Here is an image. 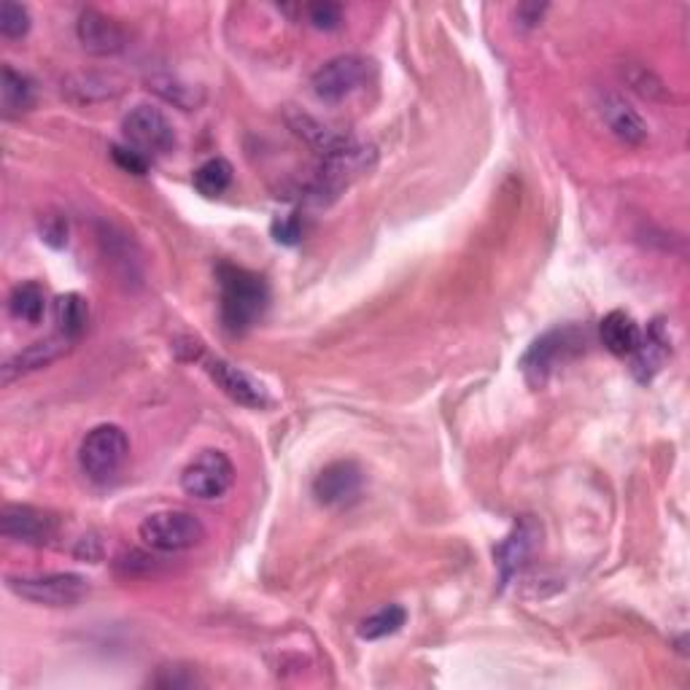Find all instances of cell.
Masks as SVG:
<instances>
[{
	"instance_id": "f546056e",
	"label": "cell",
	"mask_w": 690,
	"mask_h": 690,
	"mask_svg": "<svg viewBox=\"0 0 690 690\" xmlns=\"http://www.w3.org/2000/svg\"><path fill=\"white\" fill-rule=\"evenodd\" d=\"M545 11H548L545 3H523L518 6L515 17L523 28H536V24L542 22V14H545Z\"/></svg>"
},
{
	"instance_id": "83f0119b",
	"label": "cell",
	"mask_w": 690,
	"mask_h": 690,
	"mask_svg": "<svg viewBox=\"0 0 690 690\" xmlns=\"http://www.w3.org/2000/svg\"><path fill=\"white\" fill-rule=\"evenodd\" d=\"M111 157L121 170L136 172V176H144V172L149 170V157H144L140 151L130 149V146H114Z\"/></svg>"
},
{
	"instance_id": "603a6c76",
	"label": "cell",
	"mask_w": 690,
	"mask_h": 690,
	"mask_svg": "<svg viewBox=\"0 0 690 690\" xmlns=\"http://www.w3.org/2000/svg\"><path fill=\"white\" fill-rule=\"evenodd\" d=\"M405 621H407L405 607L386 604V607H381L378 612H373L369 618H364L359 625V637L369 639V642H373V639L392 637V634H397L402 625H405Z\"/></svg>"
},
{
	"instance_id": "7c38bea8",
	"label": "cell",
	"mask_w": 690,
	"mask_h": 690,
	"mask_svg": "<svg viewBox=\"0 0 690 690\" xmlns=\"http://www.w3.org/2000/svg\"><path fill=\"white\" fill-rule=\"evenodd\" d=\"M76 33H79V43L89 55L98 57L119 55L121 49L127 47L125 28H121L117 19H111L98 9H87L85 14L79 17Z\"/></svg>"
},
{
	"instance_id": "484cf974",
	"label": "cell",
	"mask_w": 690,
	"mask_h": 690,
	"mask_svg": "<svg viewBox=\"0 0 690 690\" xmlns=\"http://www.w3.org/2000/svg\"><path fill=\"white\" fill-rule=\"evenodd\" d=\"M308 22L316 30H335L343 22V6L341 3H310L308 6Z\"/></svg>"
},
{
	"instance_id": "277c9868",
	"label": "cell",
	"mask_w": 690,
	"mask_h": 690,
	"mask_svg": "<svg viewBox=\"0 0 690 690\" xmlns=\"http://www.w3.org/2000/svg\"><path fill=\"white\" fill-rule=\"evenodd\" d=\"M373 165H375L373 146L354 144V140L343 138L335 149L324 155V165L316 178V195L324 197V191H327V195H337L341 189L351 187L356 178H362Z\"/></svg>"
},
{
	"instance_id": "e0dca14e",
	"label": "cell",
	"mask_w": 690,
	"mask_h": 690,
	"mask_svg": "<svg viewBox=\"0 0 690 690\" xmlns=\"http://www.w3.org/2000/svg\"><path fill=\"white\" fill-rule=\"evenodd\" d=\"M599 335H602L604 348L615 356H631L642 341V329H639L634 316L625 310L607 313L599 324Z\"/></svg>"
},
{
	"instance_id": "52a82bcc",
	"label": "cell",
	"mask_w": 690,
	"mask_h": 690,
	"mask_svg": "<svg viewBox=\"0 0 690 690\" xmlns=\"http://www.w3.org/2000/svg\"><path fill=\"white\" fill-rule=\"evenodd\" d=\"M121 132L130 149L144 157H159L176 149V130L170 119L155 106H136L121 121Z\"/></svg>"
},
{
	"instance_id": "9c48e42d",
	"label": "cell",
	"mask_w": 690,
	"mask_h": 690,
	"mask_svg": "<svg viewBox=\"0 0 690 690\" xmlns=\"http://www.w3.org/2000/svg\"><path fill=\"white\" fill-rule=\"evenodd\" d=\"M369 62L364 57L343 55L335 60L324 62L322 68L313 73V92L324 103H341V100L354 95L364 81H367Z\"/></svg>"
},
{
	"instance_id": "ac0fdd59",
	"label": "cell",
	"mask_w": 690,
	"mask_h": 690,
	"mask_svg": "<svg viewBox=\"0 0 690 690\" xmlns=\"http://www.w3.org/2000/svg\"><path fill=\"white\" fill-rule=\"evenodd\" d=\"M532 548H534L532 523L521 521L513 529V534H510L507 540H504L502 545L496 548V564H500L502 583L504 585H507L510 578H513V574L521 570L523 564H526V559H529V553H532Z\"/></svg>"
},
{
	"instance_id": "ffe728a7",
	"label": "cell",
	"mask_w": 690,
	"mask_h": 690,
	"mask_svg": "<svg viewBox=\"0 0 690 690\" xmlns=\"http://www.w3.org/2000/svg\"><path fill=\"white\" fill-rule=\"evenodd\" d=\"M87 318H89V308H87V299L81 294H62L57 297L55 303V322H57V332L62 337H68L70 343H76L81 337V332L87 329Z\"/></svg>"
},
{
	"instance_id": "8fae6325",
	"label": "cell",
	"mask_w": 690,
	"mask_h": 690,
	"mask_svg": "<svg viewBox=\"0 0 690 690\" xmlns=\"http://www.w3.org/2000/svg\"><path fill=\"white\" fill-rule=\"evenodd\" d=\"M362 466L351 462V459H343V462H332L318 472L316 481H313V494L327 507H343V504L354 502L362 494Z\"/></svg>"
},
{
	"instance_id": "d6986e66",
	"label": "cell",
	"mask_w": 690,
	"mask_h": 690,
	"mask_svg": "<svg viewBox=\"0 0 690 690\" xmlns=\"http://www.w3.org/2000/svg\"><path fill=\"white\" fill-rule=\"evenodd\" d=\"M36 103L33 81L24 73H19L11 66H3V81H0V108L6 119L22 117Z\"/></svg>"
},
{
	"instance_id": "7402d4cb",
	"label": "cell",
	"mask_w": 690,
	"mask_h": 690,
	"mask_svg": "<svg viewBox=\"0 0 690 690\" xmlns=\"http://www.w3.org/2000/svg\"><path fill=\"white\" fill-rule=\"evenodd\" d=\"M229 184H233V165L221 157L206 159V162L195 170V189L200 191L203 197L225 195Z\"/></svg>"
},
{
	"instance_id": "44dd1931",
	"label": "cell",
	"mask_w": 690,
	"mask_h": 690,
	"mask_svg": "<svg viewBox=\"0 0 690 690\" xmlns=\"http://www.w3.org/2000/svg\"><path fill=\"white\" fill-rule=\"evenodd\" d=\"M47 289H43L41 284H36V280H28V284H19L14 286V292H11L9 297V310L11 316L19 318V322L24 324H38L43 318V313H47Z\"/></svg>"
},
{
	"instance_id": "5b68a950",
	"label": "cell",
	"mask_w": 690,
	"mask_h": 690,
	"mask_svg": "<svg viewBox=\"0 0 690 690\" xmlns=\"http://www.w3.org/2000/svg\"><path fill=\"white\" fill-rule=\"evenodd\" d=\"M235 483V464L225 451H203L181 472V489L191 500L214 502L221 500Z\"/></svg>"
},
{
	"instance_id": "7a4b0ae2",
	"label": "cell",
	"mask_w": 690,
	"mask_h": 690,
	"mask_svg": "<svg viewBox=\"0 0 690 690\" xmlns=\"http://www.w3.org/2000/svg\"><path fill=\"white\" fill-rule=\"evenodd\" d=\"M146 548L159 553H181L206 540V526L195 513L187 510H157L146 515L138 526Z\"/></svg>"
},
{
	"instance_id": "4316f807",
	"label": "cell",
	"mask_w": 690,
	"mask_h": 690,
	"mask_svg": "<svg viewBox=\"0 0 690 690\" xmlns=\"http://www.w3.org/2000/svg\"><path fill=\"white\" fill-rule=\"evenodd\" d=\"M273 238H276L278 243H284V246H294V243H299L303 240V219H299L297 214L278 216V219L273 221Z\"/></svg>"
},
{
	"instance_id": "2e32d148",
	"label": "cell",
	"mask_w": 690,
	"mask_h": 690,
	"mask_svg": "<svg viewBox=\"0 0 690 690\" xmlns=\"http://www.w3.org/2000/svg\"><path fill=\"white\" fill-rule=\"evenodd\" d=\"M669 337L663 332L661 322L650 324L648 332H642V341H639L637 351L631 354V369L642 383H648L658 369L663 367V362L669 359Z\"/></svg>"
},
{
	"instance_id": "3957f363",
	"label": "cell",
	"mask_w": 690,
	"mask_h": 690,
	"mask_svg": "<svg viewBox=\"0 0 690 690\" xmlns=\"http://www.w3.org/2000/svg\"><path fill=\"white\" fill-rule=\"evenodd\" d=\"M130 456V440L117 424L95 426L79 448L81 472L95 483H108L119 475Z\"/></svg>"
},
{
	"instance_id": "d4e9b609",
	"label": "cell",
	"mask_w": 690,
	"mask_h": 690,
	"mask_svg": "<svg viewBox=\"0 0 690 690\" xmlns=\"http://www.w3.org/2000/svg\"><path fill=\"white\" fill-rule=\"evenodd\" d=\"M30 30V14L22 3H14V0H6L0 6V33L6 38H22L28 36Z\"/></svg>"
},
{
	"instance_id": "6da1fadb",
	"label": "cell",
	"mask_w": 690,
	"mask_h": 690,
	"mask_svg": "<svg viewBox=\"0 0 690 690\" xmlns=\"http://www.w3.org/2000/svg\"><path fill=\"white\" fill-rule=\"evenodd\" d=\"M219 289H221V322L229 332L243 335L259 322L262 313L267 308L265 278L257 273H248L243 267L221 265L219 267Z\"/></svg>"
},
{
	"instance_id": "4fadbf2b",
	"label": "cell",
	"mask_w": 690,
	"mask_h": 690,
	"mask_svg": "<svg viewBox=\"0 0 690 690\" xmlns=\"http://www.w3.org/2000/svg\"><path fill=\"white\" fill-rule=\"evenodd\" d=\"M208 375L214 378L216 386L227 394L229 400H235L243 407H265L267 402V392L262 388V383H257L248 373H243L240 367L229 364L225 359H210L206 364Z\"/></svg>"
},
{
	"instance_id": "5bb4252c",
	"label": "cell",
	"mask_w": 690,
	"mask_h": 690,
	"mask_svg": "<svg viewBox=\"0 0 690 690\" xmlns=\"http://www.w3.org/2000/svg\"><path fill=\"white\" fill-rule=\"evenodd\" d=\"M70 345L73 343H70L68 337H62L60 332L52 337H47V341H38L33 345H28V348L19 351L17 356H11V359L3 364V383H11L17 375L33 373V369L47 367V364L60 359L62 354H68Z\"/></svg>"
},
{
	"instance_id": "8992f818",
	"label": "cell",
	"mask_w": 690,
	"mask_h": 690,
	"mask_svg": "<svg viewBox=\"0 0 690 690\" xmlns=\"http://www.w3.org/2000/svg\"><path fill=\"white\" fill-rule=\"evenodd\" d=\"M583 343L585 335H580V329L574 327L553 329L548 332V335H542L540 341L532 343V348L526 351V356H523L521 362L526 381L532 383V386H542V383L551 378L553 369L559 367V362H566L570 356L583 351Z\"/></svg>"
},
{
	"instance_id": "9a60e30c",
	"label": "cell",
	"mask_w": 690,
	"mask_h": 690,
	"mask_svg": "<svg viewBox=\"0 0 690 690\" xmlns=\"http://www.w3.org/2000/svg\"><path fill=\"white\" fill-rule=\"evenodd\" d=\"M602 119L610 127V132L615 138H621L623 144L639 146L648 140V125L639 114L631 108L621 95L615 92H607L602 98Z\"/></svg>"
},
{
	"instance_id": "ba28073f",
	"label": "cell",
	"mask_w": 690,
	"mask_h": 690,
	"mask_svg": "<svg viewBox=\"0 0 690 690\" xmlns=\"http://www.w3.org/2000/svg\"><path fill=\"white\" fill-rule=\"evenodd\" d=\"M9 588L24 602L41 607H73L89 591L87 580L73 572L41 574V578H9Z\"/></svg>"
},
{
	"instance_id": "cb8c5ba5",
	"label": "cell",
	"mask_w": 690,
	"mask_h": 690,
	"mask_svg": "<svg viewBox=\"0 0 690 690\" xmlns=\"http://www.w3.org/2000/svg\"><path fill=\"white\" fill-rule=\"evenodd\" d=\"M151 89H155L157 95H162L168 103L184 108V111H191V108H197L203 103L200 89L181 85V81L170 79V76H159V79H151Z\"/></svg>"
},
{
	"instance_id": "f1b7e54d",
	"label": "cell",
	"mask_w": 690,
	"mask_h": 690,
	"mask_svg": "<svg viewBox=\"0 0 690 690\" xmlns=\"http://www.w3.org/2000/svg\"><path fill=\"white\" fill-rule=\"evenodd\" d=\"M41 235L52 248H62L68 243V221L60 216H49L41 225Z\"/></svg>"
},
{
	"instance_id": "30bf717a",
	"label": "cell",
	"mask_w": 690,
	"mask_h": 690,
	"mask_svg": "<svg viewBox=\"0 0 690 690\" xmlns=\"http://www.w3.org/2000/svg\"><path fill=\"white\" fill-rule=\"evenodd\" d=\"M0 534L24 545H47L57 534V518L30 504H6L0 513Z\"/></svg>"
}]
</instances>
